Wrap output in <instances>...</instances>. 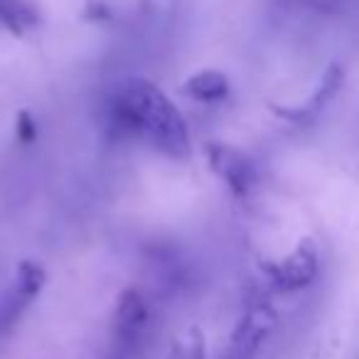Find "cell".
Masks as SVG:
<instances>
[{"label": "cell", "mask_w": 359, "mask_h": 359, "mask_svg": "<svg viewBox=\"0 0 359 359\" xmlns=\"http://www.w3.org/2000/svg\"><path fill=\"white\" fill-rule=\"evenodd\" d=\"M207 158L210 165L222 180H224L234 195L244 197L256 182V168L249 155L231 148L226 143H210L207 145Z\"/></svg>", "instance_id": "cell-3"}, {"label": "cell", "mask_w": 359, "mask_h": 359, "mask_svg": "<svg viewBox=\"0 0 359 359\" xmlns=\"http://www.w3.org/2000/svg\"><path fill=\"white\" fill-rule=\"evenodd\" d=\"M271 327V315L254 310L244 323L239 325V330L231 337V344L226 349V354L222 359H254L259 352L261 342H264L266 332Z\"/></svg>", "instance_id": "cell-6"}, {"label": "cell", "mask_w": 359, "mask_h": 359, "mask_svg": "<svg viewBox=\"0 0 359 359\" xmlns=\"http://www.w3.org/2000/svg\"><path fill=\"white\" fill-rule=\"evenodd\" d=\"M318 276V254L310 241L300 244L285 261L271 269V280L280 290H298L310 285Z\"/></svg>", "instance_id": "cell-4"}, {"label": "cell", "mask_w": 359, "mask_h": 359, "mask_svg": "<svg viewBox=\"0 0 359 359\" xmlns=\"http://www.w3.org/2000/svg\"><path fill=\"white\" fill-rule=\"evenodd\" d=\"M0 22L15 35L40 25V13L27 0H0Z\"/></svg>", "instance_id": "cell-8"}, {"label": "cell", "mask_w": 359, "mask_h": 359, "mask_svg": "<svg viewBox=\"0 0 359 359\" xmlns=\"http://www.w3.org/2000/svg\"><path fill=\"white\" fill-rule=\"evenodd\" d=\"M45 283H47V273L40 264H35V261H22V264L18 266L15 285L30 300H35L37 295H40V290L45 288Z\"/></svg>", "instance_id": "cell-9"}, {"label": "cell", "mask_w": 359, "mask_h": 359, "mask_svg": "<svg viewBox=\"0 0 359 359\" xmlns=\"http://www.w3.org/2000/svg\"><path fill=\"white\" fill-rule=\"evenodd\" d=\"M15 138L22 145H32L37 140V123L30 116V111H20L15 118Z\"/></svg>", "instance_id": "cell-11"}, {"label": "cell", "mask_w": 359, "mask_h": 359, "mask_svg": "<svg viewBox=\"0 0 359 359\" xmlns=\"http://www.w3.org/2000/svg\"><path fill=\"white\" fill-rule=\"evenodd\" d=\"M32 300L22 293L18 285H13L11 290L6 293V298L0 300V330H8L18 323V318L22 315V310L30 305Z\"/></svg>", "instance_id": "cell-10"}, {"label": "cell", "mask_w": 359, "mask_h": 359, "mask_svg": "<svg viewBox=\"0 0 359 359\" xmlns=\"http://www.w3.org/2000/svg\"><path fill=\"white\" fill-rule=\"evenodd\" d=\"M145 327H148V305L143 295L135 288L123 290L114 315V347L118 352V359H128L133 354L135 344L143 339Z\"/></svg>", "instance_id": "cell-2"}, {"label": "cell", "mask_w": 359, "mask_h": 359, "mask_svg": "<svg viewBox=\"0 0 359 359\" xmlns=\"http://www.w3.org/2000/svg\"><path fill=\"white\" fill-rule=\"evenodd\" d=\"M106 130L114 140H145L175 160L190 155L185 118L148 79H128L116 86L106 104Z\"/></svg>", "instance_id": "cell-1"}, {"label": "cell", "mask_w": 359, "mask_h": 359, "mask_svg": "<svg viewBox=\"0 0 359 359\" xmlns=\"http://www.w3.org/2000/svg\"><path fill=\"white\" fill-rule=\"evenodd\" d=\"M305 3H310V6L320 8V11H330V8H334L339 3V0H305Z\"/></svg>", "instance_id": "cell-12"}, {"label": "cell", "mask_w": 359, "mask_h": 359, "mask_svg": "<svg viewBox=\"0 0 359 359\" xmlns=\"http://www.w3.org/2000/svg\"><path fill=\"white\" fill-rule=\"evenodd\" d=\"M229 76L219 69H202L185 81V94L202 104H217L229 96Z\"/></svg>", "instance_id": "cell-7"}, {"label": "cell", "mask_w": 359, "mask_h": 359, "mask_svg": "<svg viewBox=\"0 0 359 359\" xmlns=\"http://www.w3.org/2000/svg\"><path fill=\"white\" fill-rule=\"evenodd\" d=\"M342 79H344L342 67H339V65H330L327 72L323 74V79H320V86L315 89V94L310 96V99L305 101L300 109H295V111L278 109V114L285 116V118H290V121H295V123H300V126L313 123V121L320 116V111H323L325 106H327L330 101L334 99V94H337L339 86H342Z\"/></svg>", "instance_id": "cell-5"}]
</instances>
